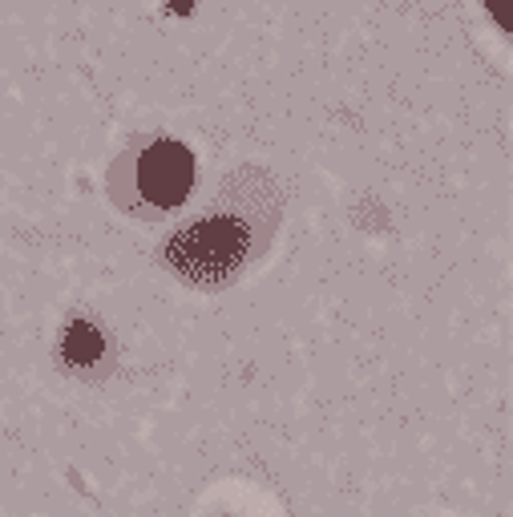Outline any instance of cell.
Listing matches in <instances>:
<instances>
[{
	"label": "cell",
	"instance_id": "3",
	"mask_svg": "<svg viewBox=\"0 0 513 517\" xmlns=\"http://www.w3.org/2000/svg\"><path fill=\"white\" fill-rule=\"evenodd\" d=\"M101 348H106V340H101V332L89 320H73L61 336V352L69 364H93L101 356Z\"/></svg>",
	"mask_w": 513,
	"mask_h": 517
},
{
	"label": "cell",
	"instance_id": "2",
	"mask_svg": "<svg viewBox=\"0 0 513 517\" xmlns=\"http://www.w3.org/2000/svg\"><path fill=\"white\" fill-rule=\"evenodd\" d=\"M138 186L154 206H178L194 186V158L178 142H158L138 162Z\"/></svg>",
	"mask_w": 513,
	"mask_h": 517
},
{
	"label": "cell",
	"instance_id": "1",
	"mask_svg": "<svg viewBox=\"0 0 513 517\" xmlns=\"http://www.w3.org/2000/svg\"><path fill=\"white\" fill-rule=\"evenodd\" d=\"M247 255V227L231 215H211L194 227H186L170 247H166V263L178 267L186 279L194 283H223L239 271Z\"/></svg>",
	"mask_w": 513,
	"mask_h": 517
},
{
	"label": "cell",
	"instance_id": "4",
	"mask_svg": "<svg viewBox=\"0 0 513 517\" xmlns=\"http://www.w3.org/2000/svg\"><path fill=\"white\" fill-rule=\"evenodd\" d=\"M493 13H497V17H501V21H505V13H501V0H493Z\"/></svg>",
	"mask_w": 513,
	"mask_h": 517
}]
</instances>
